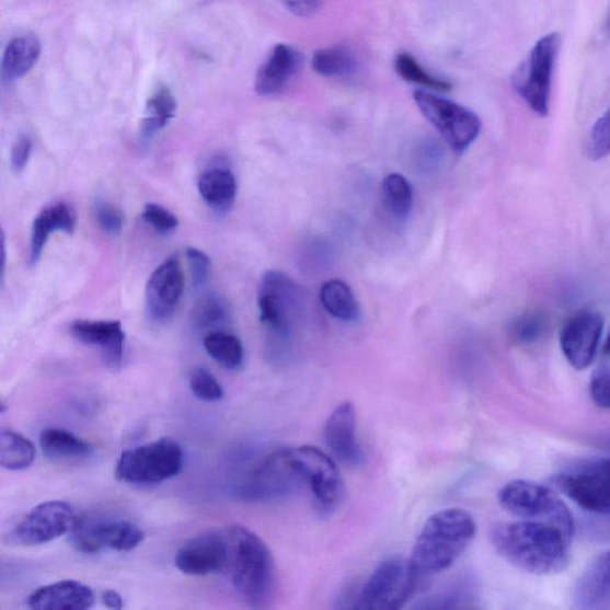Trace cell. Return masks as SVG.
I'll list each match as a JSON object with an SVG mask.
<instances>
[{
	"label": "cell",
	"mask_w": 610,
	"mask_h": 610,
	"mask_svg": "<svg viewBox=\"0 0 610 610\" xmlns=\"http://www.w3.org/2000/svg\"><path fill=\"white\" fill-rule=\"evenodd\" d=\"M472 515L462 508L442 509L426 521L410 559L419 578L450 568L476 537Z\"/></svg>",
	"instance_id": "obj_2"
},
{
	"label": "cell",
	"mask_w": 610,
	"mask_h": 610,
	"mask_svg": "<svg viewBox=\"0 0 610 610\" xmlns=\"http://www.w3.org/2000/svg\"><path fill=\"white\" fill-rule=\"evenodd\" d=\"M322 0H284L287 9L296 18H309L318 11Z\"/></svg>",
	"instance_id": "obj_42"
},
{
	"label": "cell",
	"mask_w": 610,
	"mask_h": 610,
	"mask_svg": "<svg viewBox=\"0 0 610 610\" xmlns=\"http://www.w3.org/2000/svg\"><path fill=\"white\" fill-rule=\"evenodd\" d=\"M229 541L223 531H211L188 539L175 554L174 564L187 576H209L226 571Z\"/></svg>",
	"instance_id": "obj_15"
},
{
	"label": "cell",
	"mask_w": 610,
	"mask_h": 610,
	"mask_svg": "<svg viewBox=\"0 0 610 610\" xmlns=\"http://www.w3.org/2000/svg\"><path fill=\"white\" fill-rule=\"evenodd\" d=\"M33 147V140L28 135H20L11 149L10 165L13 172L19 174L25 170L31 160Z\"/></svg>",
	"instance_id": "obj_41"
},
{
	"label": "cell",
	"mask_w": 610,
	"mask_h": 610,
	"mask_svg": "<svg viewBox=\"0 0 610 610\" xmlns=\"http://www.w3.org/2000/svg\"><path fill=\"white\" fill-rule=\"evenodd\" d=\"M549 327L546 316L540 311H527L510 323L509 334L514 343L527 346L536 344Z\"/></svg>",
	"instance_id": "obj_34"
},
{
	"label": "cell",
	"mask_w": 610,
	"mask_h": 610,
	"mask_svg": "<svg viewBox=\"0 0 610 610\" xmlns=\"http://www.w3.org/2000/svg\"><path fill=\"white\" fill-rule=\"evenodd\" d=\"M145 533L137 525L102 515H79L70 531L76 550L94 554L104 550L129 552L137 549Z\"/></svg>",
	"instance_id": "obj_11"
},
{
	"label": "cell",
	"mask_w": 610,
	"mask_h": 610,
	"mask_svg": "<svg viewBox=\"0 0 610 610\" xmlns=\"http://www.w3.org/2000/svg\"><path fill=\"white\" fill-rule=\"evenodd\" d=\"M320 300L323 308L337 320L355 322L359 319L360 309L357 298L341 279L325 281L320 290Z\"/></svg>",
	"instance_id": "obj_26"
},
{
	"label": "cell",
	"mask_w": 610,
	"mask_h": 610,
	"mask_svg": "<svg viewBox=\"0 0 610 610\" xmlns=\"http://www.w3.org/2000/svg\"><path fill=\"white\" fill-rule=\"evenodd\" d=\"M205 345L208 355L228 370H240L245 361V348L240 338L225 331H214L206 335Z\"/></svg>",
	"instance_id": "obj_29"
},
{
	"label": "cell",
	"mask_w": 610,
	"mask_h": 610,
	"mask_svg": "<svg viewBox=\"0 0 610 610\" xmlns=\"http://www.w3.org/2000/svg\"><path fill=\"white\" fill-rule=\"evenodd\" d=\"M185 279L179 257L162 263L149 278L146 308L154 322H165L177 309L184 292Z\"/></svg>",
	"instance_id": "obj_16"
},
{
	"label": "cell",
	"mask_w": 610,
	"mask_h": 610,
	"mask_svg": "<svg viewBox=\"0 0 610 610\" xmlns=\"http://www.w3.org/2000/svg\"><path fill=\"white\" fill-rule=\"evenodd\" d=\"M70 331L79 343L97 347L107 368L120 369L125 357L126 333L119 321L77 320L71 324Z\"/></svg>",
	"instance_id": "obj_18"
},
{
	"label": "cell",
	"mask_w": 610,
	"mask_h": 610,
	"mask_svg": "<svg viewBox=\"0 0 610 610\" xmlns=\"http://www.w3.org/2000/svg\"><path fill=\"white\" fill-rule=\"evenodd\" d=\"M422 578L410 560L391 559L379 565L361 589L357 608L400 610L415 595Z\"/></svg>",
	"instance_id": "obj_9"
},
{
	"label": "cell",
	"mask_w": 610,
	"mask_h": 610,
	"mask_svg": "<svg viewBox=\"0 0 610 610\" xmlns=\"http://www.w3.org/2000/svg\"><path fill=\"white\" fill-rule=\"evenodd\" d=\"M589 390L592 402L599 408L610 411V366L595 371Z\"/></svg>",
	"instance_id": "obj_39"
},
{
	"label": "cell",
	"mask_w": 610,
	"mask_h": 610,
	"mask_svg": "<svg viewBox=\"0 0 610 610\" xmlns=\"http://www.w3.org/2000/svg\"><path fill=\"white\" fill-rule=\"evenodd\" d=\"M587 149L589 159L594 161L610 156V107L591 128Z\"/></svg>",
	"instance_id": "obj_36"
},
{
	"label": "cell",
	"mask_w": 610,
	"mask_h": 610,
	"mask_svg": "<svg viewBox=\"0 0 610 610\" xmlns=\"http://www.w3.org/2000/svg\"><path fill=\"white\" fill-rule=\"evenodd\" d=\"M198 192L209 207L226 212L234 205L238 194L235 175L225 164H215L200 174Z\"/></svg>",
	"instance_id": "obj_23"
},
{
	"label": "cell",
	"mask_w": 610,
	"mask_h": 610,
	"mask_svg": "<svg viewBox=\"0 0 610 610\" xmlns=\"http://www.w3.org/2000/svg\"><path fill=\"white\" fill-rule=\"evenodd\" d=\"M229 541L228 571L240 598L253 608H264L276 588V565L265 541L249 528H226Z\"/></svg>",
	"instance_id": "obj_3"
},
{
	"label": "cell",
	"mask_w": 610,
	"mask_h": 610,
	"mask_svg": "<svg viewBox=\"0 0 610 610\" xmlns=\"http://www.w3.org/2000/svg\"><path fill=\"white\" fill-rule=\"evenodd\" d=\"M77 212L69 203L56 202L46 206L35 217L32 232L30 264L36 265L50 235L56 232L73 234Z\"/></svg>",
	"instance_id": "obj_22"
},
{
	"label": "cell",
	"mask_w": 610,
	"mask_h": 610,
	"mask_svg": "<svg viewBox=\"0 0 610 610\" xmlns=\"http://www.w3.org/2000/svg\"><path fill=\"white\" fill-rule=\"evenodd\" d=\"M414 101L454 152L464 153L479 138L481 119L468 107L426 90H416Z\"/></svg>",
	"instance_id": "obj_10"
},
{
	"label": "cell",
	"mask_w": 610,
	"mask_h": 610,
	"mask_svg": "<svg viewBox=\"0 0 610 610\" xmlns=\"http://www.w3.org/2000/svg\"><path fill=\"white\" fill-rule=\"evenodd\" d=\"M395 70L402 79L426 89L442 92L452 89L449 81L429 74L408 53L399 54L395 59Z\"/></svg>",
	"instance_id": "obj_33"
},
{
	"label": "cell",
	"mask_w": 610,
	"mask_h": 610,
	"mask_svg": "<svg viewBox=\"0 0 610 610\" xmlns=\"http://www.w3.org/2000/svg\"><path fill=\"white\" fill-rule=\"evenodd\" d=\"M77 515L64 500H47L34 507L10 533V541L25 548L48 544L70 533Z\"/></svg>",
	"instance_id": "obj_12"
},
{
	"label": "cell",
	"mask_w": 610,
	"mask_h": 610,
	"mask_svg": "<svg viewBox=\"0 0 610 610\" xmlns=\"http://www.w3.org/2000/svg\"><path fill=\"white\" fill-rule=\"evenodd\" d=\"M383 199L388 211L399 221L408 219L413 210L412 184L401 173H391L383 181Z\"/></svg>",
	"instance_id": "obj_31"
},
{
	"label": "cell",
	"mask_w": 610,
	"mask_h": 610,
	"mask_svg": "<svg viewBox=\"0 0 610 610\" xmlns=\"http://www.w3.org/2000/svg\"><path fill=\"white\" fill-rule=\"evenodd\" d=\"M189 388L193 394L200 401L217 402L221 401L225 391L216 377L207 369L198 368L189 377Z\"/></svg>",
	"instance_id": "obj_35"
},
{
	"label": "cell",
	"mask_w": 610,
	"mask_h": 610,
	"mask_svg": "<svg viewBox=\"0 0 610 610\" xmlns=\"http://www.w3.org/2000/svg\"><path fill=\"white\" fill-rule=\"evenodd\" d=\"M575 606L583 610L610 608V550L594 560L577 580Z\"/></svg>",
	"instance_id": "obj_21"
},
{
	"label": "cell",
	"mask_w": 610,
	"mask_h": 610,
	"mask_svg": "<svg viewBox=\"0 0 610 610\" xmlns=\"http://www.w3.org/2000/svg\"><path fill=\"white\" fill-rule=\"evenodd\" d=\"M303 66L300 50L289 45H277L256 72L254 89L261 96H276L288 89Z\"/></svg>",
	"instance_id": "obj_19"
},
{
	"label": "cell",
	"mask_w": 610,
	"mask_h": 610,
	"mask_svg": "<svg viewBox=\"0 0 610 610\" xmlns=\"http://www.w3.org/2000/svg\"><path fill=\"white\" fill-rule=\"evenodd\" d=\"M555 484L580 508L610 515V459L561 473Z\"/></svg>",
	"instance_id": "obj_13"
},
{
	"label": "cell",
	"mask_w": 610,
	"mask_h": 610,
	"mask_svg": "<svg viewBox=\"0 0 610 610\" xmlns=\"http://www.w3.org/2000/svg\"><path fill=\"white\" fill-rule=\"evenodd\" d=\"M561 41L559 33L542 36L525 65L514 76L515 90L540 117L550 114L552 73L559 57Z\"/></svg>",
	"instance_id": "obj_8"
},
{
	"label": "cell",
	"mask_w": 610,
	"mask_h": 610,
	"mask_svg": "<svg viewBox=\"0 0 610 610\" xmlns=\"http://www.w3.org/2000/svg\"><path fill=\"white\" fill-rule=\"evenodd\" d=\"M103 605L106 608L120 610L125 607L124 598L115 590H106L102 595Z\"/></svg>",
	"instance_id": "obj_43"
},
{
	"label": "cell",
	"mask_w": 610,
	"mask_h": 610,
	"mask_svg": "<svg viewBox=\"0 0 610 610\" xmlns=\"http://www.w3.org/2000/svg\"><path fill=\"white\" fill-rule=\"evenodd\" d=\"M499 505L508 513L526 521L548 523L561 528L571 539L575 522L571 509L548 486L513 481L498 493Z\"/></svg>",
	"instance_id": "obj_5"
},
{
	"label": "cell",
	"mask_w": 610,
	"mask_h": 610,
	"mask_svg": "<svg viewBox=\"0 0 610 610\" xmlns=\"http://www.w3.org/2000/svg\"><path fill=\"white\" fill-rule=\"evenodd\" d=\"M43 46L34 34H24L13 37L8 44L3 61V80L12 83L33 70L41 57Z\"/></svg>",
	"instance_id": "obj_24"
},
{
	"label": "cell",
	"mask_w": 610,
	"mask_h": 610,
	"mask_svg": "<svg viewBox=\"0 0 610 610\" xmlns=\"http://www.w3.org/2000/svg\"><path fill=\"white\" fill-rule=\"evenodd\" d=\"M183 467V447L177 441L162 438L122 453L115 474L125 483L158 484L177 476Z\"/></svg>",
	"instance_id": "obj_6"
},
{
	"label": "cell",
	"mask_w": 610,
	"mask_h": 610,
	"mask_svg": "<svg viewBox=\"0 0 610 610\" xmlns=\"http://www.w3.org/2000/svg\"><path fill=\"white\" fill-rule=\"evenodd\" d=\"M142 220L160 233H171L180 226L177 217L166 208L157 205V203H148L145 206Z\"/></svg>",
	"instance_id": "obj_37"
},
{
	"label": "cell",
	"mask_w": 610,
	"mask_h": 610,
	"mask_svg": "<svg viewBox=\"0 0 610 610\" xmlns=\"http://www.w3.org/2000/svg\"><path fill=\"white\" fill-rule=\"evenodd\" d=\"M300 491L308 490L319 511L333 513L342 505L345 485L334 460L314 446L284 449Z\"/></svg>",
	"instance_id": "obj_4"
},
{
	"label": "cell",
	"mask_w": 610,
	"mask_h": 610,
	"mask_svg": "<svg viewBox=\"0 0 610 610\" xmlns=\"http://www.w3.org/2000/svg\"><path fill=\"white\" fill-rule=\"evenodd\" d=\"M229 320V308L217 295L202 297L192 311V322L199 331H220Z\"/></svg>",
	"instance_id": "obj_32"
},
{
	"label": "cell",
	"mask_w": 610,
	"mask_h": 610,
	"mask_svg": "<svg viewBox=\"0 0 610 610\" xmlns=\"http://www.w3.org/2000/svg\"><path fill=\"white\" fill-rule=\"evenodd\" d=\"M41 451L46 458L65 462L87 458L91 454V444L76 436V434L62 428H46L39 436Z\"/></svg>",
	"instance_id": "obj_25"
},
{
	"label": "cell",
	"mask_w": 610,
	"mask_h": 610,
	"mask_svg": "<svg viewBox=\"0 0 610 610\" xmlns=\"http://www.w3.org/2000/svg\"><path fill=\"white\" fill-rule=\"evenodd\" d=\"M603 354H605V356L610 358V332H609V334L606 338V343H605V346H603Z\"/></svg>",
	"instance_id": "obj_44"
},
{
	"label": "cell",
	"mask_w": 610,
	"mask_h": 610,
	"mask_svg": "<svg viewBox=\"0 0 610 610\" xmlns=\"http://www.w3.org/2000/svg\"><path fill=\"white\" fill-rule=\"evenodd\" d=\"M605 321L599 311L580 310L568 319L561 332V348L568 364L582 371L589 368L598 355Z\"/></svg>",
	"instance_id": "obj_14"
},
{
	"label": "cell",
	"mask_w": 610,
	"mask_h": 610,
	"mask_svg": "<svg viewBox=\"0 0 610 610\" xmlns=\"http://www.w3.org/2000/svg\"><path fill=\"white\" fill-rule=\"evenodd\" d=\"M94 601L92 589L84 583L64 579L33 591L26 605L34 610H88Z\"/></svg>",
	"instance_id": "obj_20"
},
{
	"label": "cell",
	"mask_w": 610,
	"mask_h": 610,
	"mask_svg": "<svg viewBox=\"0 0 610 610\" xmlns=\"http://www.w3.org/2000/svg\"><path fill=\"white\" fill-rule=\"evenodd\" d=\"M96 219L104 232L111 235L120 234L125 226L124 212L106 202L97 203Z\"/></svg>",
	"instance_id": "obj_40"
},
{
	"label": "cell",
	"mask_w": 610,
	"mask_h": 610,
	"mask_svg": "<svg viewBox=\"0 0 610 610\" xmlns=\"http://www.w3.org/2000/svg\"><path fill=\"white\" fill-rule=\"evenodd\" d=\"M311 65L323 77H347L358 67L355 53L342 45L316 50Z\"/></svg>",
	"instance_id": "obj_30"
},
{
	"label": "cell",
	"mask_w": 610,
	"mask_h": 610,
	"mask_svg": "<svg viewBox=\"0 0 610 610\" xmlns=\"http://www.w3.org/2000/svg\"><path fill=\"white\" fill-rule=\"evenodd\" d=\"M494 549L520 571L539 576L557 575L571 564V544L559 527L522 520L496 523L491 530Z\"/></svg>",
	"instance_id": "obj_1"
},
{
	"label": "cell",
	"mask_w": 610,
	"mask_h": 610,
	"mask_svg": "<svg viewBox=\"0 0 610 610\" xmlns=\"http://www.w3.org/2000/svg\"><path fill=\"white\" fill-rule=\"evenodd\" d=\"M302 294L297 284L279 271H268L257 292L261 322L271 341H289L296 318L301 313Z\"/></svg>",
	"instance_id": "obj_7"
},
{
	"label": "cell",
	"mask_w": 610,
	"mask_h": 610,
	"mask_svg": "<svg viewBox=\"0 0 610 610\" xmlns=\"http://www.w3.org/2000/svg\"><path fill=\"white\" fill-rule=\"evenodd\" d=\"M36 446L23 434L11 429L0 431V465L10 471H21L33 465Z\"/></svg>",
	"instance_id": "obj_28"
},
{
	"label": "cell",
	"mask_w": 610,
	"mask_h": 610,
	"mask_svg": "<svg viewBox=\"0 0 610 610\" xmlns=\"http://www.w3.org/2000/svg\"><path fill=\"white\" fill-rule=\"evenodd\" d=\"M177 112V102L171 90L160 87L153 96L147 101L145 117L141 124V140L149 141L164 129Z\"/></svg>",
	"instance_id": "obj_27"
},
{
	"label": "cell",
	"mask_w": 610,
	"mask_h": 610,
	"mask_svg": "<svg viewBox=\"0 0 610 610\" xmlns=\"http://www.w3.org/2000/svg\"><path fill=\"white\" fill-rule=\"evenodd\" d=\"M186 260L188 262L189 271H192L194 288L199 289L205 286L210 277V257L198 249L188 248L186 250Z\"/></svg>",
	"instance_id": "obj_38"
},
{
	"label": "cell",
	"mask_w": 610,
	"mask_h": 610,
	"mask_svg": "<svg viewBox=\"0 0 610 610\" xmlns=\"http://www.w3.org/2000/svg\"><path fill=\"white\" fill-rule=\"evenodd\" d=\"M324 441L333 456L343 464L358 468L365 463V453L357 438L355 405L344 402L337 405L324 426Z\"/></svg>",
	"instance_id": "obj_17"
}]
</instances>
